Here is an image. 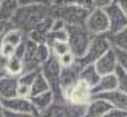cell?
I'll return each mask as SVG.
<instances>
[{"instance_id":"30bf717a","label":"cell","mask_w":127,"mask_h":117,"mask_svg":"<svg viewBox=\"0 0 127 117\" xmlns=\"http://www.w3.org/2000/svg\"><path fill=\"white\" fill-rule=\"evenodd\" d=\"M1 101H3V106H4L5 110L16 112V113H34V115H39L30 98L14 97V98L1 100Z\"/></svg>"},{"instance_id":"7402d4cb","label":"cell","mask_w":127,"mask_h":117,"mask_svg":"<svg viewBox=\"0 0 127 117\" xmlns=\"http://www.w3.org/2000/svg\"><path fill=\"white\" fill-rule=\"evenodd\" d=\"M49 90H50L49 82H47V79L45 78L43 74L39 71V73L37 74V77H35L34 82H32V85H31V96H30V97L42 94V93H46Z\"/></svg>"},{"instance_id":"ee69618b","label":"cell","mask_w":127,"mask_h":117,"mask_svg":"<svg viewBox=\"0 0 127 117\" xmlns=\"http://www.w3.org/2000/svg\"><path fill=\"white\" fill-rule=\"evenodd\" d=\"M126 117H127V116H126Z\"/></svg>"},{"instance_id":"484cf974","label":"cell","mask_w":127,"mask_h":117,"mask_svg":"<svg viewBox=\"0 0 127 117\" xmlns=\"http://www.w3.org/2000/svg\"><path fill=\"white\" fill-rule=\"evenodd\" d=\"M37 55H38V59L42 65L45 63L46 61H49V58L53 54H51V49L47 43H38V47H37Z\"/></svg>"},{"instance_id":"60d3db41","label":"cell","mask_w":127,"mask_h":117,"mask_svg":"<svg viewBox=\"0 0 127 117\" xmlns=\"http://www.w3.org/2000/svg\"><path fill=\"white\" fill-rule=\"evenodd\" d=\"M0 49H1V39H0Z\"/></svg>"},{"instance_id":"f35d334b","label":"cell","mask_w":127,"mask_h":117,"mask_svg":"<svg viewBox=\"0 0 127 117\" xmlns=\"http://www.w3.org/2000/svg\"><path fill=\"white\" fill-rule=\"evenodd\" d=\"M4 112H5V109H4V106H3L1 98H0V117H4Z\"/></svg>"},{"instance_id":"f546056e","label":"cell","mask_w":127,"mask_h":117,"mask_svg":"<svg viewBox=\"0 0 127 117\" xmlns=\"http://www.w3.org/2000/svg\"><path fill=\"white\" fill-rule=\"evenodd\" d=\"M69 3H72V4H76L77 7L84 8V10H87V11L95 10V7H93V0H70Z\"/></svg>"},{"instance_id":"d6a6232c","label":"cell","mask_w":127,"mask_h":117,"mask_svg":"<svg viewBox=\"0 0 127 117\" xmlns=\"http://www.w3.org/2000/svg\"><path fill=\"white\" fill-rule=\"evenodd\" d=\"M8 62H10V57H7V55L0 53V73L1 74H7Z\"/></svg>"},{"instance_id":"d6986e66","label":"cell","mask_w":127,"mask_h":117,"mask_svg":"<svg viewBox=\"0 0 127 117\" xmlns=\"http://www.w3.org/2000/svg\"><path fill=\"white\" fill-rule=\"evenodd\" d=\"M19 7V0H1V3H0V20L10 23V20L16 14Z\"/></svg>"},{"instance_id":"8992f818","label":"cell","mask_w":127,"mask_h":117,"mask_svg":"<svg viewBox=\"0 0 127 117\" xmlns=\"http://www.w3.org/2000/svg\"><path fill=\"white\" fill-rule=\"evenodd\" d=\"M87 105H74L66 100H54V102L41 113V117H84Z\"/></svg>"},{"instance_id":"e0dca14e","label":"cell","mask_w":127,"mask_h":117,"mask_svg":"<svg viewBox=\"0 0 127 117\" xmlns=\"http://www.w3.org/2000/svg\"><path fill=\"white\" fill-rule=\"evenodd\" d=\"M118 89V81L116 76L114 74H107V76H101L99 83L93 88V96L95 94H101V93H108Z\"/></svg>"},{"instance_id":"52a82bcc","label":"cell","mask_w":127,"mask_h":117,"mask_svg":"<svg viewBox=\"0 0 127 117\" xmlns=\"http://www.w3.org/2000/svg\"><path fill=\"white\" fill-rule=\"evenodd\" d=\"M64 97L68 102L74 104V105H88V102L93 97V90L92 88L85 83L84 81L78 79L72 88L64 93Z\"/></svg>"},{"instance_id":"836d02e7","label":"cell","mask_w":127,"mask_h":117,"mask_svg":"<svg viewBox=\"0 0 127 117\" xmlns=\"http://www.w3.org/2000/svg\"><path fill=\"white\" fill-rule=\"evenodd\" d=\"M4 117H41L39 115H34V113H16V112H10L5 110Z\"/></svg>"},{"instance_id":"d4e9b609","label":"cell","mask_w":127,"mask_h":117,"mask_svg":"<svg viewBox=\"0 0 127 117\" xmlns=\"http://www.w3.org/2000/svg\"><path fill=\"white\" fill-rule=\"evenodd\" d=\"M50 49H51V54L54 57H57V58H60V57L65 55L66 53L70 51L68 42H56V43H53L50 46Z\"/></svg>"},{"instance_id":"e575fe53","label":"cell","mask_w":127,"mask_h":117,"mask_svg":"<svg viewBox=\"0 0 127 117\" xmlns=\"http://www.w3.org/2000/svg\"><path fill=\"white\" fill-rule=\"evenodd\" d=\"M20 5H34V4H51L50 0H19Z\"/></svg>"},{"instance_id":"ab89813d","label":"cell","mask_w":127,"mask_h":117,"mask_svg":"<svg viewBox=\"0 0 127 117\" xmlns=\"http://www.w3.org/2000/svg\"><path fill=\"white\" fill-rule=\"evenodd\" d=\"M70 0H50L51 4H58V3H69Z\"/></svg>"},{"instance_id":"9c48e42d","label":"cell","mask_w":127,"mask_h":117,"mask_svg":"<svg viewBox=\"0 0 127 117\" xmlns=\"http://www.w3.org/2000/svg\"><path fill=\"white\" fill-rule=\"evenodd\" d=\"M104 11L107 12L108 20H110V32L108 34H116V32L127 28V16L120 10L116 1L111 4L110 7H107Z\"/></svg>"},{"instance_id":"5bb4252c","label":"cell","mask_w":127,"mask_h":117,"mask_svg":"<svg viewBox=\"0 0 127 117\" xmlns=\"http://www.w3.org/2000/svg\"><path fill=\"white\" fill-rule=\"evenodd\" d=\"M18 93V77L14 76H4L0 77V98L8 100V98L16 97Z\"/></svg>"},{"instance_id":"8fae6325","label":"cell","mask_w":127,"mask_h":117,"mask_svg":"<svg viewBox=\"0 0 127 117\" xmlns=\"http://www.w3.org/2000/svg\"><path fill=\"white\" fill-rule=\"evenodd\" d=\"M95 67L99 71L100 76H107V74H114L116 69L119 67L116 59V54H115L114 49H110L104 55H101L97 61L95 62Z\"/></svg>"},{"instance_id":"6da1fadb","label":"cell","mask_w":127,"mask_h":117,"mask_svg":"<svg viewBox=\"0 0 127 117\" xmlns=\"http://www.w3.org/2000/svg\"><path fill=\"white\" fill-rule=\"evenodd\" d=\"M53 20L54 16L51 11V4L20 5L16 14L10 20V24L14 28L23 31L26 35L34 30L49 34Z\"/></svg>"},{"instance_id":"2e32d148","label":"cell","mask_w":127,"mask_h":117,"mask_svg":"<svg viewBox=\"0 0 127 117\" xmlns=\"http://www.w3.org/2000/svg\"><path fill=\"white\" fill-rule=\"evenodd\" d=\"M100 78H101V76L99 74V71L96 70V67H95L93 63L83 66V67L80 69V73H78V79H81L85 83H88L91 88H92V90H93V88L99 83Z\"/></svg>"},{"instance_id":"44dd1931","label":"cell","mask_w":127,"mask_h":117,"mask_svg":"<svg viewBox=\"0 0 127 117\" xmlns=\"http://www.w3.org/2000/svg\"><path fill=\"white\" fill-rule=\"evenodd\" d=\"M107 35H108V39H110L112 49L126 50L127 51V28L116 32V34H107Z\"/></svg>"},{"instance_id":"ac0fdd59","label":"cell","mask_w":127,"mask_h":117,"mask_svg":"<svg viewBox=\"0 0 127 117\" xmlns=\"http://www.w3.org/2000/svg\"><path fill=\"white\" fill-rule=\"evenodd\" d=\"M30 100H31L34 108L37 109V112L41 115L43 110H46L47 108H49L50 105L54 102V100H56V98H54L53 92L49 90V92H46V93H42V94L32 96V97H30Z\"/></svg>"},{"instance_id":"7bdbcfd3","label":"cell","mask_w":127,"mask_h":117,"mask_svg":"<svg viewBox=\"0 0 127 117\" xmlns=\"http://www.w3.org/2000/svg\"><path fill=\"white\" fill-rule=\"evenodd\" d=\"M0 3H1V0H0Z\"/></svg>"},{"instance_id":"4316f807","label":"cell","mask_w":127,"mask_h":117,"mask_svg":"<svg viewBox=\"0 0 127 117\" xmlns=\"http://www.w3.org/2000/svg\"><path fill=\"white\" fill-rule=\"evenodd\" d=\"M115 76H116V81H118V90L127 94V71L118 67L116 71H115Z\"/></svg>"},{"instance_id":"5b68a950","label":"cell","mask_w":127,"mask_h":117,"mask_svg":"<svg viewBox=\"0 0 127 117\" xmlns=\"http://www.w3.org/2000/svg\"><path fill=\"white\" fill-rule=\"evenodd\" d=\"M61 70L62 66L60 63L58 58L54 55H51L49 61H46L41 67V73L47 79V82L50 85V90L53 92L56 100H65L61 88Z\"/></svg>"},{"instance_id":"d590c367","label":"cell","mask_w":127,"mask_h":117,"mask_svg":"<svg viewBox=\"0 0 127 117\" xmlns=\"http://www.w3.org/2000/svg\"><path fill=\"white\" fill-rule=\"evenodd\" d=\"M127 112L126 110H119V109H112L111 112H108L107 115L101 116V117H126Z\"/></svg>"},{"instance_id":"3957f363","label":"cell","mask_w":127,"mask_h":117,"mask_svg":"<svg viewBox=\"0 0 127 117\" xmlns=\"http://www.w3.org/2000/svg\"><path fill=\"white\" fill-rule=\"evenodd\" d=\"M110 49H112V47H111L110 39H108L107 34L105 35H93L87 53L84 54L81 58L76 59V66L78 69H81L83 66L95 63V62L97 61L101 55H104Z\"/></svg>"},{"instance_id":"7c38bea8","label":"cell","mask_w":127,"mask_h":117,"mask_svg":"<svg viewBox=\"0 0 127 117\" xmlns=\"http://www.w3.org/2000/svg\"><path fill=\"white\" fill-rule=\"evenodd\" d=\"M114 108L111 104H108L105 100L97 97H92V100L88 102L85 109V115L84 117H101L111 112Z\"/></svg>"},{"instance_id":"8d00e7d4","label":"cell","mask_w":127,"mask_h":117,"mask_svg":"<svg viewBox=\"0 0 127 117\" xmlns=\"http://www.w3.org/2000/svg\"><path fill=\"white\" fill-rule=\"evenodd\" d=\"M8 28H11V24L8 22H4V20H0V39L3 38V35L5 34Z\"/></svg>"},{"instance_id":"b9f144b4","label":"cell","mask_w":127,"mask_h":117,"mask_svg":"<svg viewBox=\"0 0 127 117\" xmlns=\"http://www.w3.org/2000/svg\"><path fill=\"white\" fill-rule=\"evenodd\" d=\"M1 76H4V74H1V73H0V77H1Z\"/></svg>"},{"instance_id":"1f68e13d","label":"cell","mask_w":127,"mask_h":117,"mask_svg":"<svg viewBox=\"0 0 127 117\" xmlns=\"http://www.w3.org/2000/svg\"><path fill=\"white\" fill-rule=\"evenodd\" d=\"M115 1L116 0H93V7L97 8V10H105L111 4H114Z\"/></svg>"},{"instance_id":"74e56055","label":"cell","mask_w":127,"mask_h":117,"mask_svg":"<svg viewBox=\"0 0 127 117\" xmlns=\"http://www.w3.org/2000/svg\"><path fill=\"white\" fill-rule=\"evenodd\" d=\"M116 3H118V5L120 7V10H122L123 12L126 14V16H127V0H116Z\"/></svg>"},{"instance_id":"4dcf8cb0","label":"cell","mask_w":127,"mask_h":117,"mask_svg":"<svg viewBox=\"0 0 127 117\" xmlns=\"http://www.w3.org/2000/svg\"><path fill=\"white\" fill-rule=\"evenodd\" d=\"M15 51H16V47L12 46V44H8V43H3L1 40V49H0V53L4 54L7 57H14L15 55Z\"/></svg>"},{"instance_id":"7a4b0ae2","label":"cell","mask_w":127,"mask_h":117,"mask_svg":"<svg viewBox=\"0 0 127 117\" xmlns=\"http://www.w3.org/2000/svg\"><path fill=\"white\" fill-rule=\"evenodd\" d=\"M51 11H53V16L64 20L66 26H85V20L91 12L72 3L51 4Z\"/></svg>"},{"instance_id":"f1b7e54d","label":"cell","mask_w":127,"mask_h":117,"mask_svg":"<svg viewBox=\"0 0 127 117\" xmlns=\"http://www.w3.org/2000/svg\"><path fill=\"white\" fill-rule=\"evenodd\" d=\"M114 50H115V54H116L119 67L127 71V51L126 50H116V49H114Z\"/></svg>"},{"instance_id":"cb8c5ba5","label":"cell","mask_w":127,"mask_h":117,"mask_svg":"<svg viewBox=\"0 0 127 117\" xmlns=\"http://www.w3.org/2000/svg\"><path fill=\"white\" fill-rule=\"evenodd\" d=\"M56 42H68V31L65 30H61V31H50L47 34V40L46 43L51 46Z\"/></svg>"},{"instance_id":"9a60e30c","label":"cell","mask_w":127,"mask_h":117,"mask_svg":"<svg viewBox=\"0 0 127 117\" xmlns=\"http://www.w3.org/2000/svg\"><path fill=\"white\" fill-rule=\"evenodd\" d=\"M78 73H80V69L76 65L69 66V67H62V70H61V88H62L64 93L68 90L69 88H72L78 81Z\"/></svg>"},{"instance_id":"4fadbf2b","label":"cell","mask_w":127,"mask_h":117,"mask_svg":"<svg viewBox=\"0 0 127 117\" xmlns=\"http://www.w3.org/2000/svg\"><path fill=\"white\" fill-rule=\"evenodd\" d=\"M93 97L103 98L105 100L108 104L112 105L114 109H119V110H126L127 112V94L120 90H112L108 93H101V94H95Z\"/></svg>"},{"instance_id":"603a6c76","label":"cell","mask_w":127,"mask_h":117,"mask_svg":"<svg viewBox=\"0 0 127 117\" xmlns=\"http://www.w3.org/2000/svg\"><path fill=\"white\" fill-rule=\"evenodd\" d=\"M7 74L14 77H20L23 74V59L18 58L16 55L11 57L7 66Z\"/></svg>"},{"instance_id":"ba28073f","label":"cell","mask_w":127,"mask_h":117,"mask_svg":"<svg viewBox=\"0 0 127 117\" xmlns=\"http://www.w3.org/2000/svg\"><path fill=\"white\" fill-rule=\"evenodd\" d=\"M85 27L92 35H105L110 32V20L104 10H92L85 20Z\"/></svg>"},{"instance_id":"83f0119b","label":"cell","mask_w":127,"mask_h":117,"mask_svg":"<svg viewBox=\"0 0 127 117\" xmlns=\"http://www.w3.org/2000/svg\"><path fill=\"white\" fill-rule=\"evenodd\" d=\"M76 59H77L76 55H74L72 51H69V53H66L65 55L60 57L58 61H60V63H61L62 67H69V66L76 65Z\"/></svg>"},{"instance_id":"ffe728a7","label":"cell","mask_w":127,"mask_h":117,"mask_svg":"<svg viewBox=\"0 0 127 117\" xmlns=\"http://www.w3.org/2000/svg\"><path fill=\"white\" fill-rule=\"evenodd\" d=\"M25 39H26L25 32L18 30V28L11 27V28H8L5 31V34L3 35L1 40H3V43H8V44H12V46L18 47L19 44H22L25 42Z\"/></svg>"},{"instance_id":"277c9868","label":"cell","mask_w":127,"mask_h":117,"mask_svg":"<svg viewBox=\"0 0 127 117\" xmlns=\"http://www.w3.org/2000/svg\"><path fill=\"white\" fill-rule=\"evenodd\" d=\"M66 31L70 51L76 55V58H81L88 50L93 35L84 26H66Z\"/></svg>"}]
</instances>
